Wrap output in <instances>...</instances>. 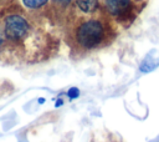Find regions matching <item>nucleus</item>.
Instances as JSON below:
<instances>
[{"label": "nucleus", "instance_id": "obj_1", "mask_svg": "<svg viewBox=\"0 0 159 142\" xmlns=\"http://www.w3.org/2000/svg\"><path fill=\"white\" fill-rule=\"evenodd\" d=\"M114 37L112 24L103 16L89 14L75 19L70 26V42L78 52L104 47Z\"/></svg>", "mask_w": 159, "mask_h": 142}, {"label": "nucleus", "instance_id": "obj_2", "mask_svg": "<svg viewBox=\"0 0 159 142\" xmlns=\"http://www.w3.org/2000/svg\"><path fill=\"white\" fill-rule=\"evenodd\" d=\"M30 31V25L25 17L21 15H10L5 19L4 32L6 39L12 41H20L27 36Z\"/></svg>", "mask_w": 159, "mask_h": 142}, {"label": "nucleus", "instance_id": "obj_3", "mask_svg": "<svg viewBox=\"0 0 159 142\" xmlns=\"http://www.w3.org/2000/svg\"><path fill=\"white\" fill-rule=\"evenodd\" d=\"M106 12L116 19H124L132 10V0H104Z\"/></svg>", "mask_w": 159, "mask_h": 142}, {"label": "nucleus", "instance_id": "obj_4", "mask_svg": "<svg viewBox=\"0 0 159 142\" xmlns=\"http://www.w3.org/2000/svg\"><path fill=\"white\" fill-rule=\"evenodd\" d=\"M78 10L86 15L96 14L98 10V0H76Z\"/></svg>", "mask_w": 159, "mask_h": 142}, {"label": "nucleus", "instance_id": "obj_5", "mask_svg": "<svg viewBox=\"0 0 159 142\" xmlns=\"http://www.w3.org/2000/svg\"><path fill=\"white\" fill-rule=\"evenodd\" d=\"M48 0H22L24 5L27 7V9H31V10H39L41 9L42 6L46 5Z\"/></svg>", "mask_w": 159, "mask_h": 142}, {"label": "nucleus", "instance_id": "obj_6", "mask_svg": "<svg viewBox=\"0 0 159 142\" xmlns=\"http://www.w3.org/2000/svg\"><path fill=\"white\" fill-rule=\"evenodd\" d=\"M51 1H52L53 7L58 11H65L72 2V0H51Z\"/></svg>", "mask_w": 159, "mask_h": 142}, {"label": "nucleus", "instance_id": "obj_7", "mask_svg": "<svg viewBox=\"0 0 159 142\" xmlns=\"http://www.w3.org/2000/svg\"><path fill=\"white\" fill-rule=\"evenodd\" d=\"M67 95H68V97H70V98H77V97H78V95H80V91H78V88L72 87V88H70V90H68Z\"/></svg>", "mask_w": 159, "mask_h": 142}, {"label": "nucleus", "instance_id": "obj_8", "mask_svg": "<svg viewBox=\"0 0 159 142\" xmlns=\"http://www.w3.org/2000/svg\"><path fill=\"white\" fill-rule=\"evenodd\" d=\"M5 32H4V30L2 29H0V46H2V44H4V41H5Z\"/></svg>", "mask_w": 159, "mask_h": 142}]
</instances>
